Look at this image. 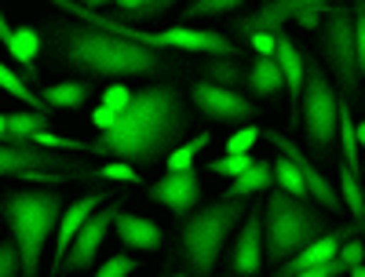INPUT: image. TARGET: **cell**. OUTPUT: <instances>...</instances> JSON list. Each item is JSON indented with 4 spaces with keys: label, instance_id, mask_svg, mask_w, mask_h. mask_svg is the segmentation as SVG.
Returning a JSON list of instances; mask_svg holds the SVG:
<instances>
[{
    "label": "cell",
    "instance_id": "obj_26",
    "mask_svg": "<svg viewBox=\"0 0 365 277\" xmlns=\"http://www.w3.org/2000/svg\"><path fill=\"white\" fill-rule=\"evenodd\" d=\"M340 201L347 204V211L354 215V226H361V215H365V197H361V187H358V175L340 164Z\"/></svg>",
    "mask_w": 365,
    "mask_h": 277
},
{
    "label": "cell",
    "instance_id": "obj_30",
    "mask_svg": "<svg viewBox=\"0 0 365 277\" xmlns=\"http://www.w3.org/2000/svg\"><path fill=\"white\" fill-rule=\"evenodd\" d=\"M245 0H194V4H187L179 15L182 19H212V15H227V11H237Z\"/></svg>",
    "mask_w": 365,
    "mask_h": 277
},
{
    "label": "cell",
    "instance_id": "obj_41",
    "mask_svg": "<svg viewBox=\"0 0 365 277\" xmlns=\"http://www.w3.org/2000/svg\"><path fill=\"white\" fill-rule=\"evenodd\" d=\"M81 4H88V8H103V4H113V0H81Z\"/></svg>",
    "mask_w": 365,
    "mask_h": 277
},
{
    "label": "cell",
    "instance_id": "obj_27",
    "mask_svg": "<svg viewBox=\"0 0 365 277\" xmlns=\"http://www.w3.org/2000/svg\"><path fill=\"white\" fill-rule=\"evenodd\" d=\"M41 128H48V113H41V110L11 113V117H8V132H11V139H15V142H29Z\"/></svg>",
    "mask_w": 365,
    "mask_h": 277
},
{
    "label": "cell",
    "instance_id": "obj_36",
    "mask_svg": "<svg viewBox=\"0 0 365 277\" xmlns=\"http://www.w3.org/2000/svg\"><path fill=\"white\" fill-rule=\"evenodd\" d=\"M361 256H365V249H361V241H358V237H351V241H340V244H336V259H340L344 266L361 263Z\"/></svg>",
    "mask_w": 365,
    "mask_h": 277
},
{
    "label": "cell",
    "instance_id": "obj_38",
    "mask_svg": "<svg viewBox=\"0 0 365 277\" xmlns=\"http://www.w3.org/2000/svg\"><path fill=\"white\" fill-rule=\"evenodd\" d=\"M252 51L256 55H274V29H252V33H245Z\"/></svg>",
    "mask_w": 365,
    "mask_h": 277
},
{
    "label": "cell",
    "instance_id": "obj_34",
    "mask_svg": "<svg viewBox=\"0 0 365 277\" xmlns=\"http://www.w3.org/2000/svg\"><path fill=\"white\" fill-rule=\"evenodd\" d=\"M256 139H259V128H241L227 139V153H249L256 146Z\"/></svg>",
    "mask_w": 365,
    "mask_h": 277
},
{
    "label": "cell",
    "instance_id": "obj_31",
    "mask_svg": "<svg viewBox=\"0 0 365 277\" xmlns=\"http://www.w3.org/2000/svg\"><path fill=\"white\" fill-rule=\"evenodd\" d=\"M256 157H249V153H227V157H216L208 164V172H216V175H227V179H234V175H241L249 164H252Z\"/></svg>",
    "mask_w": 365,
    "mask_h": 277
},
{
    "label": "cell",
    "instance_id": "obj_11",
    "mask_svg": "<svg viewBox=\"0 0 365 277\" xmlns=\"http://www.w3.org/2000/svg\"><path fill=\"white\" fill-rule=\"evenodd\" d=\"M194 106L220 125H245L256 117L252 99H245L241 91L227 88V84H212V80H197L194 84Z\"/></svg>",
    "mask_w": 365,
    "mask_h": 277
},
{
    "label": "cell",
    "instance_id": "obj_1",
    "mask_svg": "<svg viewBox=\"0 0 365 277\" xmlns=\"http://www.w3.org/2000/svg\"><path fill=\"white\" fill-rule=\"evenodd\" d=\"M190 132V110L172 84H150L132 91L128 103L113 113L106 128H99L103 157L128 161L132 168H146L161 161L172 146H179Z\"/></svg>",
    "mask_w": 365,
    "mask_h": 277
},
{
    "label": "cell",
    "instance_id": "obj_33",
    "mask_svg": "<svg viewBox=\"0 0 365 277\" xmlns=\"http://www.w3.org/2000/svg\"><path fill=\"white\" fill-rule=\"evenodd\" d=\"M15 273H22V259H19L15 241H4L0 244V277H15Z\"/></svg>",
    "mask_w": 365,
    "mask_h": 277
},
{
    "label": "cell",
    "instance_id": "obj_39",
    "mask_svg": "<svg viewBox=\"0 0 365 277\" xmlns=\"http://www.w3.org/2000/svg\"><path fill=\"white\" fill-rule=\"evenodd\" d=\"M322 8H325V4H314V8H299L292 19H296L303 29H318V26H322Z\"/></svg>",
    "mask_w": 365,
    "mask_h": 277
},
{
    "label": "cell",
    "instance_id": "obj_18",
    "mask_svg": "<svg viewBox=\"0 0 365 277\" xmlns=\"http://www.w3.org/2000/svg\"><path fill=\"white\" fill-rule=\"evenodd\" d=\"M103 201H106V194H84V197H77L70 208L58 211V223H55V226H58V234H55V266L63 263V256H66V249H70L73 234L81 230V223H84Z\"/></svg>",
    "mask_w": 365,
    "mask_h": 277
},
{
    "label": "cell",
    "instance_id": "obj_24",
    "mask_svg": "<svg viewBox=\"0 0 365 277\" xmlns=\"http://www.w3.org/2000/svg\"><path fill=\"white\" fill-rule=\"evenodd\" d=\"M0 88H4L11 99H22L29 110H41V113H48V103H44V99L37 95V91L29 88V80H22V77H19L8 63H0Z\"/></svg>",
    "mask_w": 365,
    "mask_h": 277
},
{
    "label": "cell",
    "instance_id": "obj_6",
    "mask_svg": "<svg viewBox=\"0 0 365 277\" xmlns=\"http://www.w3.org/2000/svg\"><path fill=\"white\" fill-rule=\"evenodd\" d=\"M249 201L245 197H223L205 204L197 215H190L187 226H182V256H187L190 273H212L223 256L227 234L241 223Z\"/></svg>",
    "mask_w": 365,
    "mask_h": 277
},
{
    "label": "cell",
    "instance_id": "obj_28",
    "mask_svg": "<svg viewBox=\"0 0 365 277\" xmlns=\"http://www.w3.org/2000/svg\"><path fill=\"white\" fill-rule=\"evenodd\" d=\"M270 172H274V187H278V190H285V194H292V197H307V187H303V175L296 172V164L285 157V153H282V157L270 164Z\"/></svg>",
    "mask_w": 365,
    "mask_h": 277
},
{
    "label": "cell",
    "instance_id": "obj_21",
    "mask_svg": "<svg viewBox=\"0 0 365 277\" xmlns=\"http://www.w3.org/2000/svg\"><path fill=\"white\" fill-rule=\"evenodd\" d=\"M274 187V172L270 161H252L241 175H234V187H227V197H252Z\"/></svg>",
    "mask_w": 365,
    "mask_h": 277
},
{
    "label": "cell",
    "instance_id": "obj_35",
    "mask_svg": "<svg viewBox=\"0 0 365 277\" xmlns=\"http://www.w3.org/2000/svg\"><path fill=\"white\" fill-rule=\"evenodd\" d=\"M135 270V259L132 256H110L103 266H99V277H125Z\"/></svg>",
    "mask_w": 365,
    "mask_h": 277
},
{
    "label": "cell",
    "instance_id": "obj_40",
    "mask_svg": "<svg viewBox=\"0 0 365 277\" xmlns=\"http://www.w3.org/2000/svg\"><path fill=\"white\" fill-rule=\"evenodd\" d=\"M113 4H117V15H120V19H128V15L143 4V0H113Z\"/></svg>",
    "mask_w": 365,
    "mask_h": 277
},
{
    "label": "cell",
    "instance_id": "obj_19",
    "mask_svg": "<svg viewBox=\"0 0 365 277\" xmlns=\"http://www.w3.org/2000/svg\"><path fill=\"white\" fill-rule=\"evenodd\" d=\"M4 48H8V55L15 58V63L26 70V80L37 84V51H41V33H37V29H29V26L11 29V37H8Z\"/></svg>",
    "mask_w": 365,
    "mask_h": 277
},
{
    "label": "cell",
    "instance_id": "obj_14",
    "mask_svg": "<svg viewBox=\"0 0 365 277\" xmlns=\"http://www.w3.org/2000/svg\"><path fill=\"white\" fill-rule=\"evenodd\" d=\"M259 270H263V219H259V201H256L241 215V234H237L234 256H230V273L249 277Z\"/></svg>",
    "mask_w": 365,
    "mask_h": 277
},
{
    "label": "cell",
    "instance_id": "obj_20",
    "mask_svg": "<svg viewBox=\"0 0 365 277\" xmlns=\"http://www.w3.org/2000/svg\"><path fill=\"white\" fill-rule=\"evenodd\" d=\"M245 80H249V88L256 91L259 99H270V95H278V91L285 88L282 70H278V63H274V55H259L256 66H249Z\"/></svg>",
    "mask_w": 365,
    "mask_h": 277
},
{
    "label": "cell",
    "instance_id": "obj_22",
    "mask_svg": "<svg viewBox=\"0 0 365 277\" xmlns=\"http://www.w3.org/2000/svg\"><path fill=\"white\" fill-rule=\"evenodd\" d=\"M41 99L48 103V110H81L88 99V84L84 80H63V84H51L41 91Z\"/></svg>",
    "mask_w": 365,
    "mask_h": 277
},
{
    "label": "cell",
    "instance_id": "obj_17",
    "mask_svg": "<svg viewBox=\"0 0 365 277\" xmlns=\"http://www.w3.org/2000/svg\"><path fill=\"white\" fill-rule=\"evenodd\" d=\"M113 226H117V237L125 249L132 252H158L161 249V226L154 219H143V215H125V211H117L113 215Z\"/></svg>",
    "mask_w": 365,
    "mask_h": 277
},
{
    "label": "cell",
    "instance_id": "obj_37",
    "mask_svg": "<svg viewBox=\"0 0 365 277\" xmlns=\"http://www.w3.org/2000/svg\"><path fill=\"white\" fill-rule=\"evenodd\" d=\"M128 95H132V91H128L125 84H120V80H113V84H110V88L103 91V106L117 113L120 106H125V103H128Z\"/></svg>",
    "mask_w": 365,
    "mask_h": 277
},
{
    "label": "cell",
    "instance_id": "obj_4",
    "mask_svg": "<svg viewBox=\"0 0 365 277\" xmlns=\"http://www.w3.org/2000/svg\"><path fill=\"white\" fill-rule=\"evenodd\" d=\"M51 8L58 11H70L77 15L81 22L88 26H99L106 33H117L125 41H135V44H146V48H158V51H190V55H234L237 58V48L216 33V29H190V26H172V29H161V33H146V29H135L128 26L125 19H106L99 11H91L81 0H51Z\"/></svg>",
    "mask_w": 365,
    "mask_h": 277
},
{
    "label": "cell",
    "instance_id": "obj_12",
    "mask_svg": "<svg viewBox=\"0 0 365 277\" xmlns=\"http://www.w3.org/2000/svg\"><path fill=\"white\" fill-rule=\"evenodd\" d=\"M274 150H278V153H285V157L296 164V172L303 175V187H307V197L314 201V204H322L325 211H344V201H340V194H336V187H332V182L307 161V153H303L289 135H282V132H259Z\"/></svg>",
    "mask_w": 365,
    "mask_h": 277
},
{
    "label": "cell",
    "instance_id": "obj_16",
    "mask_svg": "<svg viewBox=\"0 0 365 277\" xmlns=\"http://www.w3.org/2000/svg\"><path fill=\"white\" fill-rule=\"evenodd\" d=\"M314 4H332V0H267L259 11L237 22V33H252V29H282L299 8H314Z\"/></svg>",
    "mask_w": 365,
    "mask_h": 277
},
{
    "label": "cell",
    "instance_id": "obj_25",
    "mask_svg": "<svg viewBox=\"0 0 365 277\" xmlns=\"http://www.w3.org/2000/svg\"><path fill=\"white\" fill-rule=\"evenodd\" d=\"M205 73H208L212 84H227V88L245 80V66H241L234 55H212V63L205 66Z\"/></svg>",
    "mask_w": 365,
    "mask_h": 277
},
{
    "label": "cell",
    "instance_id": "obj_23",
    "mask_svg": "<svg viewBox=\"0 0 365 277\" xmlns=\"http://www.w3.org/2000/svg\"><path fill=\"white\" fill-rule=\"evenodd\" d=\"M336 135H340V142H344V164L358 175V125L351 120L347 99L336 103Z\"/></svg>",
    "mask_w": 365,
    "mask_h": 277
},
{
    "label": "cell",
    "instance_id": "obj_15",
    "mask_svg": "<svg viewBox=\"0 0 365 277\" xmlns=\"http://www.w3.org/2000/svg\"><path fill=\"white\" fill-rule=\"evenodd\" d=\"M274 63L282 70V80L289 88V103H292V125H299V91H303V51L296 41L282 29H274Z\"/></svg>",
    "mask_w": 365,
    "mask_h": 277
},
{
    "label": "cell",
    "instance_id": "obj_3",
    "mask_svg": "<svg viewBox=\"0 0 365 277\" xmlns=\"http://www.w3.org/2000/svg\"><path fill=\"white\" fill-rule=\"evenodd\" d=\"M259 219H263V263L274 266L329 230V219L314 208V201L292 197L285 190H274L267 197V204L259 208Z\"/></svg>",
    "mask_w": 365,
    "mask_h": 277
},
{
    "label": "cell",
    "instance_id": "obj_10",
    "mask_svg": "<svg viewBox=\"0 0 365 277\" xmlns=\"http://www.w3.org/2000/svg\"><path fill=\"white\" fill-rule=\"evenodd\" d=\"M120 204H125V197L110 201L106 208L99 204L96 211L88 215V219L81 223V230L73 234V241H70V249H66L63 263L55 266V273H63V270H88L91 263H96L99 244H103V237H106V230H110V223H113V215L120 211Z\"/></svg>",
    "mask_w": 365,
    "mask_h": 277
},
{
    "label": "cell",
    "instance_id": "obj_9",
    "mask_svg": "<svg viewBox=\"0 0 365 277\" xmlns=\"http://www.w3.org/2000/svg\"><path fill=\"white\" fill-rule=\"evenodd\" d=\"M336 91H332L325 70L314 58L303 55V91H299V125H303V139L307 146L325 157L336 142Z\"/></svg>",
    "mask_w": 365,
    "mask_h": 277
},
{
    "label": "cell",
    "instance_id": "obj_29",
    "mask_svg": "<svg viewBox=\"0 0 365 277\" xmlns=\"http://www.w3.org/2000/svg\"><path fill=\"white\" fill-rule=\"evenodd\" d=\"M212 142V135L208 132H201V135H194V139H187V142H179V146H172L168 150V172H179V168H190L194 164V157Z\"/></svg>",
    "mask_w": 365,
    "mask_h": 277
},
{
    "label": "cell",
    "instance_id": "obj_7",
    "mask_svg": "<svg viewBox=\"0 0 365 277\" xmlns=\"http://www.w3.org/2000/svg\"><path fill=\"white\" fill-rule=\"evenodd\" d=\"M325 15V58L332 73H336L344 95L354 99L358 95V80H361V63H365V19L361 8L347 11V8H322Z\"/></svg>",
    "mask_w": 365,
    "mask_h": 277
},
{
    "label": "cell",
    "instance_id": "obj_2",
    "mask_svg": "<svg viewBox=\"0 0 365 277\" xmlns=\"http://www.w3.org/2000/svg\"><path fill=\"white\" fill-rule=\"evenodd\" d=\"M66 58L77 63L81 70L96 77H154L161 70H175L158 48H146L135 41H125L117 33H106L99 26H81L66 29Z\"/></svg>",
    "mask_w": 365,
    "mask_h": 277
},
{
    "label": "cell",
    "instance_id": "obj_8",
    "mask_svg": "<svg viewBox=\"0 0 365 277\" xmlns=\"http://www.w3.org/2000/svg\"><path fill=\"white\" fill-rule=\"evenodd\" d=\"M22 179V182H70V179H88L96 175L84 161L63 157L48 146L37 142H0V179Z\"/></svg>",
    "mask_w": 365,
    "mask_h": 277
},
{
    "label": "cell",
    "instance_id": "obj_32",
    "mask_svg": "<svg viewBox=\"0 0 365 277\" xmlns=\"http://www.w3.org/2000/svg\"><path fill=\"white\" fill-rule=\"evenodd\" d=\"M99 179H113V182H139V168H132L128 161H110L96 172Z\"/></svg>",
    "mask_w": 365,
    "mask_h": 277
},
{
    "label": "cell",
    "instance_id": "obj_5",
    "mask_svg": "<svg viewBox=\"0 0 365 277\" xmlns=\"http://www.w3.org/2000/svg\"><path fill=\"white\" fill-rule=\"evenodd\" d=\"M63 197L58 190H15L4 197V219L15 234V249L22 259V273H37L44 244L58 223Z\"/></svg>",
    "mask_w": 365,
    "mask_h": 277
},
{
    "label": "cell",
    "instance_id": "obj_13",
    "mask_svg": "<svg viewBox=\"0 0 365 277\" xmlns=\"http://www.w3.org/2000/svg\"><path fill=\"white\" fill-rule=\"evenodd\" d=\"M197 197H201V179H197V168H179V172H168L165 179H158L150 187V201L165 204L168 211L175 215H190L197 208Z\"/></svg>",
    "mask_w": 365,
    "mask_h": 277
}]
</instances>
